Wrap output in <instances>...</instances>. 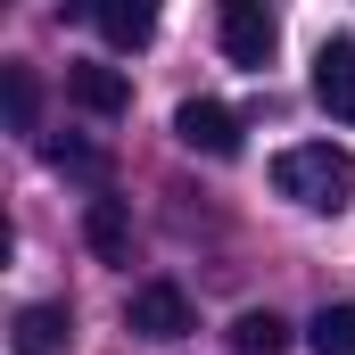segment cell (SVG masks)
I'll use <instances>...</instances> for the list:
<instances>
[{"label": "cell", "mask_w": 355, "mask_h": 355, "mask_svg": "<svg viewBox=\"0 0 355 355\" xmlns=\"http://www.w3.org/2000/svg\"><path fill=\"white\" fill-rule=\"evenodd\" d=\"M272 190L297 198V207H314V215H339L355 198V149H339V141H297V149L272 157Z\"/></svg>", "instance_id": "obj_1"}, {"label": "cell", "mask_w": 355, "mask_h": 355, "mask_svg": "<svg viewBox=\"0 0 355 355\" xmlns=\"http://www.w3.org/2000/svg\"><path fill=\"white\" fill-rule=\"evenodd\" d=\"M174 141L198 157H240V116L223 99H182L174 107Z\"/></svg>", "instance_id": "obj_2"}, {"label": "cell", "mask_w": 355, "mask_h": 355, "mask_svg": "<svg viewBox=\"0 0 355 355\" xmlns=\"http://www.w3.org/2000/svg\"><path fill=\"white\" fill-rule=\"evenodd\" d=\"M272 42H281V25H272L265 0H223V58L232 67H265Z\"/></svg>", "instance_id": "obj_3"}, {"label": "cell", "mask_w": 355, "mask_h": 355, "mask_svg": "<svg viewBox=\"0 0 355 355\" xmlns=\"http://www.w3.org/2000/svg\"><path fill=\"white\" fill-rule=\"evenodd\" d=\"M124 322H132L141 339H182V331H190V297H182L174 281H141V289L124 297Z\"/></svg>", "instance_id": "obj_4"}, {"label": "cell", "mask_w": 355, "mask_h": 355, "mask_svg": "<svg viewBox=\"0 0 355 355\" xmlns=\"http://www.w3.org/2000/svg\"><path fill=\"white\" fill-rule=\"evenodd\" d=\"M314 99H322V116L355 124V42H347V33L314 50Z\"/></svg>", "instance_id": "obj_5"}, {"label": "cell", "mask_w": 355, "mask_h": 355, "mask_svg": "<svg viewBox=\"0 0 355 355\" xmlns=\"http://www.w3.org/2000/svg\"><path fill=\"white\" fill-rule=\"evenodd\" d=\"M67 99L83 116H124L132 107V75L124 67H67Z\"/></svg>", "instance_id": "obj_6"}, {"label": "cell", "mask_w": 355, "mask_h": 355, "mask_svg": "<svg viewBox=\"0 0 355 355\" xmlns=\"http://www.w3.org/2000/svg\"><path fill=\"white\" fill-rule=\"evenodd\" d=\"M83 240H91L99 265H124V257H132V215H124L116 198H91L83 207Z\"/></svg>", "instance_id": "obj_7"}, {"label": "cell", "mask_w": 355, "mask_h": 355, "mask_svg": "<svg viewBox=\"0 0 355 355\" xmlns=\"http://www.w3.org/2000/svg\"><path fill=\"white\" fill-rule=\"evenodd\" d=\"M91 25L107 33V50H141V42L157 33V8H149V0H99Z\"/></svg>", "instance_id": "obj_8"}, {"label": "cell", "mask_w": 355, "mask_h": 355, "mask_svg": "<svg viewBox=\"0 0 355 355\" xmlns=\"http://www.w3.org/2000/svg\"><path fill=\"white\" fill-rule=\"evenodd\" d=\"M67 306H25L17 314V355H50V347H67Z\"/></svg>", "instance_id": "obj_9"}, {"label": "cell", "mask_w": 355, "mask_h": 355, "mask_svg": "<svg viewBox=\"0 0 355 355\" xmlns=\"http://www.w3.org/2000/svg\"><path fill=\"white\" fill-rule=\"evenodd\" d=\"M232 347H240V355H281V347H289V322H281L272 306H248V314L232 322Z\"/></svg>", "instance_id": "obj_10"}, {"label": "cell", "mask_w": 355, "mask_h": 355, "mask_svg": "<svg viewBox=\"0 0 355 355\" xmlns=\"http://www.w3.org/2000/svg\"><path fill=\"white\" fill-rule=\"evenodd\" d=\"M306 347L314 355H355V306H322L306 322Z\"/></svg>", "instance_id": "obj_11"}, {"label": "cell", "mask_w": 355, "mask_h": 355, "mask_svg": "<svg viewBox=\"0 0 355 355\" xmlns=\"http://www.w3.org/2000/svg\"><path fill=\"white\" fill-rule=\"evenodd\" d=\"M0 107H8V124H17V132H33V116H42L33 67H0Z\"/></svg>", "instance_id": "obj_12"}, {"label": "cell", "mask_w": 355, "mask_h": 355, "mask_svg": "<svg viewBox=\"0 0 355 355\" xmlns=\"http://www.w3.org/2000/svg\"><path fill=\"white\" fill-rule=\"evenodd\" d=\"M50 166H58V174H83V182H107V157H99L91 141H50Z\"/></svg>", "instance_id": "obj_13"}]
</instances>
